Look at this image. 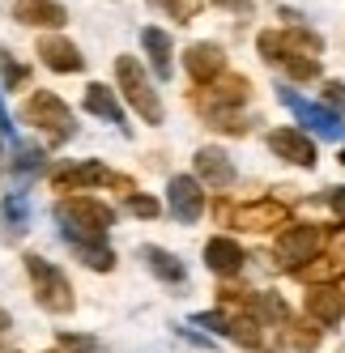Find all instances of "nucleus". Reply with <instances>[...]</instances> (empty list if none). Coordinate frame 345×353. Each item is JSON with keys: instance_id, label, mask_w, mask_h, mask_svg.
<instances>
[{"instance_id": "obj_1", "label": "nucleus", "mask_w": 345, "mask_h": 353, "mask_svg": "<svg viewBox=\"0 0 345 353\" xmlns=\"http://www.w3.org/2000/svg\"><path fill=\"white\" fill-rule=\"evenodd\" d=\"M21 115H26V123H34L43 137H52L56 145H60V141H68L72 132H77V123H72V111L60 103L52 90L30 94V103H26V111H21Z\"/></svg>"}, {"instance_id": "obj_2", "label": "nucleus", "mask_w": 345, "mask_h": 353, "mask_svg": "<svg viewBox=\"0 0 345 353\" xmlns=\"http://www.w3.org/2000/svg\"><path fill=\"white\" fill-rule=\"evenodd\" d=\"M26 272H30V281H34L39 307L56 311V315H68V311H72V290H68L64 272H60L56 264H47L43 256H26Z\"/></svg>"}, {"instance_id": "obj_3", "label": "nucleus", "mask_w": 345, "mask_h": 353, "mask_svg": "<svg viewBox=\"0 0 345 353\" xmlns=\"http://www.w3.org/2000/svg\"><path fill=\"white\" fill-rule=\"evenodd\" d=\"M115 77H119V85H124V98L141 111L145 123H162V103H158L150 77H145V68H141L132 56H119V60H115Z\"/></svg>"}, {"instance_id": "obj_4", "label": "nucleus", "mask_w": 345, "mask_h": 353, "mask_svg": "<svg viewBox=\"0 0 345 353\" xmlns=\"http://www.w3.org/2000/svg\"><path fill=\"white\" fill-rule=\"evenodd\" d=\"M111 221H115V213L103 205V200L77 196V200H64V205H60V230H77V234H94V239H103Z\"/></svg>"}, {"instance_id": "obj_5", "label": "nucleus", "mask_w": 345, "mask_h": 353, "mask_svg": "<svg viewBox=\"0 0 345 353\" xmlns=\"http://www.w3.org/2000/svg\"><path fill=\"white\" fill-rule=\"evenodd\" d=\"M282 103L299 115L307 128H315L319 137H328V141H345V123H341V115L337 111H328V107H315V103H307V98H299L294 90H282Z\"/></svg>"}, {"instance_id": "obj_6", "label": "nucleus", "mask_w": 345, "mask_h": 353, "mask_svg": "<svg viewBox=\"0 0 345 353\" xmlns=\"http://www.w3.org/2000/svg\"><path fill=\"white\" fill-rule=\"evenodd\" d=\"M166 200H170V213H175L184 225L196 221L205 213V192H201V179H192V174H175L166 188Z\"/></svg>"}, {"instance_id": "obj_7", "label": "nucleus", "mask_w": 345, "mask_h": 353, "mask_svg": "<svg viewBox=\"0 0 345 353\" xmlns=\"http://www.w3.org/2000/svg\"><path fill=\"white\" fill-rule=\"evenodd\" d=\"M319 243H324L319 225H294V230H286V234H282L277 251L286 256V264H290V268H303V264L315 256V251H319Z\"/></svg>"}, {"instance_id": "obj_8", "label": "nucleus", "mask_w": 345, "mask_h": 353, "mask_svg": "<svg viewBox=\"0 0 345 353\" xmlns=\"http://www.w3.org/2000/svg\"><path fill=\"white\" fill-rule=\"evenodd\" d=\"M184 64H188V77H192V81L209 85V81L221 77V68H226V56H221V47H217V43H192V47H188V56H184Z\"/></svg>"}, {"instance_id": "obj_9", "label": "nucleus", "mask_w": 345, "mask_h": 353, "mask_svg": "<svg viewBox=\"0 0 345 353\" xmlns=\"http://www.w3.org/2000/svg\"><path fill=\"white\" fill-rule=\"evenodd\" d=\"M239 230H273V225H286V205H277V200H264V205H239L226 213Z\"/></svg>"}, {"instance_id": "obj_10", "label": "nucleus", "mask_w": 345, "mask_h": 353, "mask_svg": "<svg viewBox=\"0 0 345 353\" xmlns=\"http://www.w3.org/2000/svg\"><path fill=\"white\" fill-rule=\"evenodd\" d=\"M268 149H273L277 158H286V162L315 166V145H311L303 132H294V128H277V132H268Z\"/></svg>"}, {"instance_id": "obj_11", "label": "nucleus", "mask_w": 345, "mask_h": 353, "mask_svg": "<svg viewBox=\"0 0 345 353\" xmlns=\"http://www.w3.org/2000/svg\"><path fill=\"white\" fill-rule=\"evenodd\" d=\"M13 17L26 21V26H47V30H60L64 21H68L64 5H56V0H17Z\"/></svg>"}, {"instance_id": "obj_12", "label": "nucleus", "mask_w": 345, "mask_h": 353, "mask_svg": "<svg viewBox=\"0 0 345 353\" xmlns=\"http://www.w3.org/2000/svg\"><path fill=\"white\" fill-rule=\"evenodd\" d=\"M205 264L217 272V276H235L243 268V247L235 239H209L205 247Z\"/></svg>"}, {"instance_id": "obj_13", "label": "nucleus", "mask_w": 345, "mask_h": 353, "mask_svg": "<svg viewBox=\"0 0 345 353\" xmlns=\"http://www.w3.org/2000/svg\"><path fill=\"white\" fill-rule=\"evenodd\" d=\"M39 56H43L47 68H56V72H81V64H86L81 52L68 39H43L39 43Z\"/></svg>"}, {"instance_id": "obj_14", "label": "nucleus", "mask_w": 345, "mask_h": 353, "mask_svg": "<svg viewBox=\"0 0 345 353\" xmlns=\"http://www.w3.org/2000/svg\"><path fill=\"white\" fill-rule=\"evenodd\" d=\"M307 311H311V319L315 323H341V315H345V294L341 290H333V285H324V290H315V294H307Z\"/></svg>"}, {"instance_id": "obj_15", "label": "nucleus", "mask_w": 345, "mask_h": 353, "mask_svg": "<svg viewBox=\"0 0 345 353\" xmlns=\"http://www.w3.org/2000/svg\"><path fill=\"white\" fill-rule=\"evenodd\" d=\"M64 239L72 243V251L90 264V268H98V272H107L111 264H115V256H111V247L103 243V239H94V234H77V230H64Z\"/></svg>"}, {"instance_id": "obj_16", "label": "nucleus", "mask_w": 345, "mask_h": 353, "mask_svg": "<svg viewBox=\"0 0 345 353\" xmlns=\"http://www.w3.org/2000/svg\"><path fill=\"white\" fill-rule=\"evenodd\" d=\"M196 170H201V179L213 183V188H226L235 179V166L226 162L221 149H201V154H196Z\"/></svg>"}, {"instance_id": "obj_17", "label": "nucleus", "mask_w": 345, "mask_h": 353, "mask_svg": "<svg viewBox=\"0 0 345 353\" xmlns=\"http://www.w3.org/2000/svg\"><path fill=\"white\" fill-rule=\"evenodd\" d=\"M239 103H248V81H243V77L217 81L213 94H201V107H205L209 115H217V107H239Z\"/></svg>"}, {"instance_id": "obj_18", "label": "nucleus", "mask_w": 345, "mask_h": 353, "mask_svg": "<svg viewBox=\"0 0 345 353\" xmlns=\"http://www.w3.org/2000/svg\"><path fill=\"white\" fill-rule=\"evenodd\" d=\"M86 111L90 115H103L107 123H119V128H124V107H119V98L107 85H90L86 90Z\"/></svg>"}, {"instance_id": "obj_19", "label": "nucleus", "mask_w": 345, "mask_h": 353, "mask_svg": "<svg viewBox=\"0 0 345 353\" xmlns=\"http://www.w3.org/2000/svg\"><path fill=\"white\" fill-rule=\"evenodd\" d=\"M141 43H145V52H150L158 77H170V34L158 30V26H145L141 30Z\"/></svg>"}, {"instance_id": "obj_20", "label": "nucleus", "mask_w": 345, "mask_h": 353, "mask_svg": "<svg viewBox=\"0 0 345 353\" xmlns=\"http://www.w3.org/2000/svg\"><path fill=\"white\" fill-rule=\"evenodd\" d=\"M141 256L145 260H150V268L162 276V281H184V276H188V268L175 260V256H170V251H158V247H145L141 251Z\"/></svg>"}, {"instance_id": "obj_21", "label": "nucleus", "mask_w": 345, "mask_h": 353, "mask_svg": "<svg viewBox=\"0 0 345 353\" xmlns=\"http://www.w3.org/2000/svg\"><path fill=\"white\" fill-rule=\"evenodd\" d=\"M341 268H345V256L333 251V256H315V264H303L299 276H303V281H324V276H337Z\"/></svg>"}, {"instance_id": "obj_22", "label": "nucleus", "mask_w": 345, "mask_h": 353, "mask_svg": "<svg viewBox=\"0 0 345 353\" xmlns=\"http://www.w3.org/2000/svg\"><path fill=\"white\" fill-rule=\"evenodd\" d=\"M0 213H5L9 230H26V221H30V209H26V200H21V196H9V200H5V209H0Z\"/></svg>"}, {"instance_id": "obj_23", "label": "nucleus", "mask_w": 345, "mask_h": 353, "mask_svg": "<svg viewBox=\"0 0 345 353\" xmlns=\"http://www.w3.org/2000/svg\"><path fill=\"white\" fill-rule=\"evenodd\" d=\"M290 345L303 349V353H311V349L319 345V327H315V323H294V327H290Z\"/></svg>"}, {"instance_id": "obj_24", "label": "nucleus", "mask_w": 345, "mask_h": 353, "mask_svg": "<svg viewBox=\"0 0 345 353\" xmlns=\"http://www.w3.org/2000/svg\"><path fill=\"white\" fill-rule=\"evenodd\" d=\"M226 336H235L239 345H260V327H256L252 319H235V323H230V332H226Z\"/></svg>"}, {"instance_id": "obj_25", "label": "nucleus", "mask_w": 345, "mask_h": 353, "mask_svg": "<svg viewBox=\"0 0 345 353\" xmlns=\"http://www.w3.org/2000/svg\"><path fill=\"white\" fill-rule=\"evenodd\" d=\"M166 9L175 21H192L196 13H201V0H166Z\"/></svg>"}, {"instance_id": "obj_26", "label": "nucleus", "mask_w": 345, "mask_h": 353, "mask_svg": "<svg viewBox=\"0 0 345 353\" xmlns=\"http://www.w3.org/2000/svg\"><path fill=\"white\" fill-rule=\"evenodd\" d=\"M192 323H196V327H209V332H217V336H226V332H230V319H226V315H213V311L196 315Z\"/></svg>"}, {"instance_id": "obj_27", "label": "nucleus", "mask_w": 345, "mask_h": 353, "mask_svg": "<svg viewBox=\"0 0 345 353\" xmlns=\"http://www.w3.org/2000/svg\"><path fill=\"white\" fill-rule=\"evenodd\" d=\"M128 209H132L137 217H158V200H154V196H137V192H132V196H128Z\"/></svg>"}, {"instance_id": "obj_28", "label": "nucleus", "mask_w": 345, "mask_h": 353, "mask_svg": "<svg viewBox=\"0 0 345 353\" xmlns=\"http://www.w3.org/2000/svg\"><path fill=\"white\" fill-rule=\"evenodd\" d=\"M282 64H286L299 81H307V77H315V72H319V64H315V60H294V56H290V60H282Z\"/></svg>"}, {"instance_id": "obj_29", "label": "nucleus", "mask_w": 345, "mask_h": 353, "mask_svg": "<svg viewBox=\"0 0 345 353\" xmlns=\"http://www.w3.org/2000/svg\"><path fill=\"white\" fill-rule=\"evenodd\" d=\"M0 68H5V81H9V85H21V81H26V68L13 64L9 52H0Z\"/></svg>"}, {"instance_id": "obj_30", "label": "nucleus", "mask_w": 345, "mask_h": 353, "mask_svg": "<svg viewBox=\"0 0 345 353\" xmlns=\"http://www.w3.org/2000/svg\"><path fill=\"white\" fill-rule=\"evenodd\" d=\"M39 162H43V154H39V149H21V154H17V166H13V170H17V174H21V170L30 174V170H39Z\"/></svg>"}, {"instance_id": "obj_31", "label": "nucleus", "mask_w": 345, "mask_h": 353, "mask_svg": "<svg viewBox=\"0 0 345 353\" xmlns=\"http://www.w3.org/2000/svg\"><path fill=\"white\" fill-rule=\"evenodd\" d=\"M328 209H333V217L345 225V188H333V192H328Z\"/></svg>"}, {"instance_id": "obj_32", "label": "nucleus", "mask_w": 345, "mask_h": 353, "mask_svg": "<svg viewBox=\"0 0 345 353\" xmlns=\"http://www.w3.org/2000/svg\"><path fill=\"white\" fill-rule=\"evenodd\" d=\"M60 345L72 349V353H90V341H86V336H60Z\"/></svg>"}, {"instance_id": "obj_33", "label": "nucleus", "mask_w": 345, "mask_h": 353, "mask_svg": "<svg viewBox=\"0 0 345 353\" xmlns=\"http://www.w3.org/2000/svg\"><path fill=\"white\" fill-rule=\"evenodd\" d=\"M0 132H5V137H13V123H9V111H5V103H0Z\"/></svg>"}, {"instance_id": "obj_34", "label": "nucleus", "mask_w": 345, "mask_h": 353, "mask_svg": "<svg viewBox=\"0 0 345 353\" xmlns=\"http://www.w3.org/2000/svg\"><path fill=\"white\" fill-rule=\"evenodd\" d=\"M5 327H9V315H5V311H0V332H5Z\"/></svg>"}]
</instances>
